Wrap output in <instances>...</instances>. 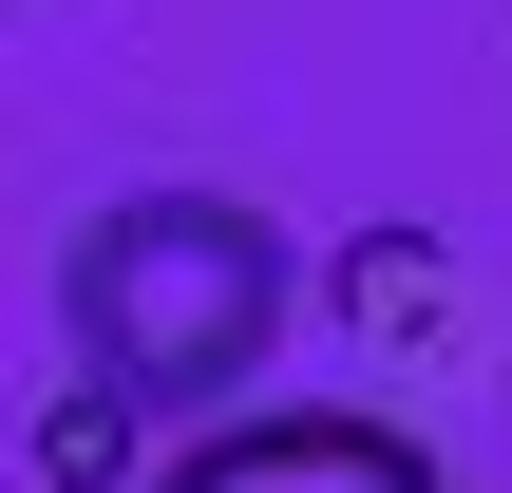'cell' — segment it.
Returning a JSON list of instances; mask_svg holds the SVG:
<instances>
[{
    "label": "cell",
    "mask_w": 512,
    "mask_h": 493,
    "mask_svg": "<svg viewBox=\"0 0 512 493\" xmlns=\"http://www.w3.org/2000/svg\"><path fill=\"white\" fill-rule=\"evenodd\" d=\"M133 437H152V399H114V380H76V399L38 418V493H95V475H133Z\"/></svg>",
    "instance_id": "3957f363"
},
{
    "label": "cell",
    "mask_w": 512,
    "mask_h": 493,
    "mask_svg": "<svg viewBox=\"0 0 512 493\" xmlns=\"http://www.w3.org/2000/svg\"><path fill=\"white\" fill-rule=\"evenodd\" d=\"M342 304H361V323L399 342V323H437V304H456V266H437L418 228H361V247H342Z\"/></svg>",
    "instance_id": "277c9868"
},
{
    "label": "cell",
    "mask_w": 512,
    "mask_h": 493,
    "mask_svg": "<svg viewBox=\"0 0 512 493\" xmlns=\"http://www.w3.org/2000/svg\"><path fill=\"white\" fill-rule=\"evenodd\" d=\"M152 493H456V475L361 399H266V418H209Z\"/></svg>",
    "instance_id": "7a4b0ae2"
},
{
    "label": "cell",
    "mask_w": 512,
    "mask_h": 493,
    "mask_svg": "<svg viewBox=\"0 0 512 493\" xmlns=\"http://www.w3.org/2000/svg\"><path fill=\"white\" fill-rule=\"evenodd\" d=\"M304 323V247L247 209V190H114L76 247H57V342L76 380L152 399V418H247L266 342Z\"/></svg>",
    "instance_id": "6da1fadb"
}]
</instances>
